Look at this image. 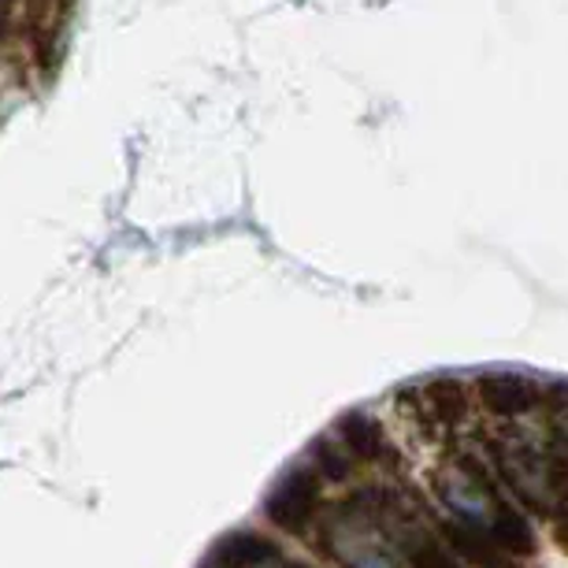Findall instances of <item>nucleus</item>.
Returning <instances> with one entry per match:
<instances>
[{
  "mask_svg": "<svg viewBox=\"0 0 568 568\" xmlns=\"http://www.w3.org/2000/svg\"><path fill=\"white\" fill-rule=\"evenodd\" d=\"M4 19H8V0H0V30H4Z\"/></svg>",
  "mask_w": 568,
  "mask_h": 568,
  "instance_id": "f8f14e48",
  "label": "nucleus"
},
{
  "mask_svg": "<svg viewBox=\"0 0 568 568\" xmlns=\"http://www.w3.org/2000/svg\"><path fill=\"white\" fill-rule=\"evenodd\" d=\"M554 539L568 550V506H565L561 517H554Z\"/></svg>",
  "mask_w": 568,
  "mask_h": 568,
  "instance_id": "9b49d317",
  "label": "nucleus"
},
{
  "mask_svg": "<svg viewBox=\"0 0 568 568\" xmlns=\"http://www.w3.org/2000/svg\"><path fill=\"white\" fill-rule=\"evenodd\" d=\"M320 539L342 568H402V557L390 550V535L357 498L335 509V517H324Z\"/></svg>",
  "mask_w": 568,
  "mask_h": 568,
  "instance_id": "f03ea898",
  "label": "nucleus"
},
{
  "mask_svg": "<svg viewBox=\"0 0 568 568\" xmlns=\"http://www.w3.org/2000/svg\"><path fill=\"white\" fill-rule=\"evenodd\" d=\"M490 468H495L498 484L506 487V495L520 509L546 520L565 513L568 501L546 449H535L531 443H520V438H498V443H490Z\"/></svg>",
  "mask_w": 568,
  "mask_h": 568,
  "instance_id": "f257e3e1",
  "label": "nucleus"
},
{
  "mask_svg": "<svg viewBox=\"0 0 568 568\" xmlns=\"http://www.w3.org/2000/svg\"><path fill=\"white\" fill-rule=\"evenodd\" d=\"M205 568H220V565H212V561H209V565H205Z\"/></svg>",
  "mask_w": 568,
  "mask_h": 568,
  "instance_id": "4468645a",
  "label": "nucleus"
},
{
  "mask_svg": "<svg viewBox=\"0 0 568 568\" xmlns=\"http://www.w3.org/2000/svg\"><path fill=\"white\" fill-rule=\"evenodd\" d=\"M320 471L316 465H297L275 484L264 501V517L286 535H305L320 520Z\"/></svg>",
  "mask_w": 568,
  "mask_h": 568,
  "instance_id": "7ed1b4c3",
  "label": "nucleus"
},
{
  "mask_svg": "<svg viewBox=\"0 0 568 568\" xmlns=\"http://www.w3.org/2000/svg\"><path fill=\"white\" fill-rule=\"evenodd\" d=\"M313 465H316L320 476L331 479V484H346L357 460L349 457L346 446H335L331 438H316V443H313Z\"/></svg>",
  "mask_w": 568,
  "mask_h": 568,
  "instance_id": "9d476101",
  "label": "nucleus"
},
{
  "mask_svg": "<svg viewBox=\"0 0 568 568\" xmlns=\"http://www.w3.org/2000/svg\"><path fill=\"white\" fill-rule=\"evenodd\" d=\"M409 405L427 427H457L468 416V390L457 379H432L427 387L409 390Z\"/></svg>",
  "mask_w": 568,
  "mask_h": 568,
  "instance_id": "0eeeda50",
  "label": "nucleus"
},
{
  "mask_svg": "<svg viewBox=\"0 0 568 568\" xmlns=\"http://www.w3.org/2000/svg\"><path fill=\"white\" fill-rule=\"evenodd\" d=\"M476 398L487 413L506 416V420H517V416H528L546 405V390L528 375L517 372H487L479 375L476 383Z\"/></svg>",
  "mask_w": 568,
  "mask_h": 568,
  "instance_id": "20e7f679",
  "label": "nucleus"
},
{
  "mask_svg": "<svg viewBox=\"0 0 568 568\" xmlns=\"http://www.w3.org/2000/svg\"><path fill=\"white\" fill-rule=\"evenodd\" d=\"M275 557H278V546L272 539H264V535H256V531H234L227 539L216 542L209 561L220 568H261V565H272Z\"/></svg>",
  "mask_w": 568,
  "mask_h": 568,
  "instance_id": "6e6552de",
  "label": "nucleus"
},
{
  "mask_svg": "<svg viewBox=\"0 0 568 568\" xmlns=\"http://www.w3.org/2000/svg\"><path fill=\"white\" fill-rule=\"evenodd\" d=\"M338 443L349 449V457L357 465H394L398 449L390 446L387 432L379 420H372L368 413H346L338 420Z\"/></svg>",
  "mask_w": 568,
  "mask_h": 568,
  "instance_id": "423d86ee",
  "label": "nucleus"
},
{
  "mask_svg": "<svg viewBox=\"0 0 568 568\" xmlns=\"http://www.w3.org/2000/svg\"><path fill=\"white\" fill-rule=\"evenodd\" d=\"M278 568H302V565H278Z\"/></svg>",
  "mask_w": 568,
  "mask_h": 568,
  "instance_id": "ddd939ff",
  "label": "nucleus"
},
{
  "mask_svg": "<svg viewBox=\"0 0 568 568\" xmlns=\"http://www.w3.org/2000/svg\"><path fill=\"white\" fill-rule=\"evenodd\" d=\"M490 535H495V542L509 557H535V554H539V539H535V528H531V520H528V509L513 506L509 498L501 501L498 513L490 517Z\"/></svg>",
  "mask_w": 568,
  "mask_h": 568,
  "instance_id": "1a4fd4ad",
  "label": "nucleus"
},
{
  "mask_svg": "<svg viewBox=\"0 0 568 568\" xmlns=\"http://www.w3.org/2000/svg\"><path fill=\"white\" fill-rule=\"evenodd\" d=\"M446 546L454 550L460 561H468L471 568H513V557L501 550L484 524H471L460 517H446L438 524Z\"/></svg>",
  "mask_w": 568,
  "mask_h": 568,
  "instance_id": "39448f33",
  "label": "nucleus"
}]
</instances>
